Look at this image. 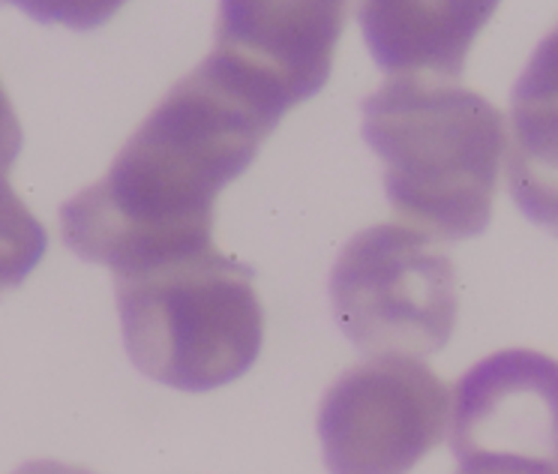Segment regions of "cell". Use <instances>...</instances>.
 Listing matches in <instances>:
<instances>
[{"label":"cell","instance_id":"obj_7","mask_svg":"<svg viewBox=\"0 0 558 474\" xmlns=\"http://www.w3.org/2000/svg\"><path fill=\"white\" fill-rule=\"evenodd\" d=\"M462 472L558 474V361L505 349L474 364L450 400Z\"/></svg>","mask_w":558,"mask_h":474},{"label":"cell","instance_id":"obj_9","mask_svg":"<svg viewBox=\"0 0 558 474\" xmlns=\"http://www.w3.org/2000/svg\"><path fill=\"white\" fill-rule=\"evenodd\" d=\"M508 186L522 214L558 238V27L510 97Z\"/></svg>","mask_w":558,"mask_h":474},{"label":"cell","instance_id":"obj_1","mask_svg":"<svg viewBox=\"0 0 558 474\" xmlns=\"http://www.w3.org/2000/svg\"><path fill=\"white\" fill-rule=\"evenodd\" d=\"M274 126L198 63L121 147L111 169L61 207L63 244L114 277L214 246V202Z\"/></svg>","mask_w":558,"mask_h":474},{"label":"cell","instance_id":"obj_2","mask_svg":"<svg viewBox=\"0 0 558 474\" xmlns=\"http://www.w3.org/2000/svg\"><path fill=\"white\" fill-rule=\"evenodd\" d=\"M364 138L385 162L397 217L436 241L484 234L508 150L505 114L477 90L390 78L364 102Z\"/></svg>","mask_w":558,"mask_h":474},{"label":"cell","instance_id":"obj_12","mask_svg":"<svg viewBox=\"0 0 558 474\" xmlns=\"http://www.w3.org/2000/svg\"><path fill=\"white\" fill-rule=\"evenodd\" d=\"M15 474H97L82 465H70V462H54V460H37L22 465Z\"/></svg>","mask_w":558,"mask_h":474},{"label":"cell","instance_id":"obj_3","mask_svg":"<svg viewBox=\"0 0 558 474\" xmlns=\"http://www.w3.org/2000/svg\"><path fill=\"white\" fill-rule=\"evenodd\" d=\"M253 280V270L217 246L114 277L130 361L147 378L190 393L250 373L265 342V309Z\"/></svg>","mask_w":558,"mask_h":474},{"label":"cell","instance_id":"obj_11","mask_svg":"<svg viewBox=\"0 0 558 474\" xmlns=\"http://www.w3.org/2000/svg\"><path fill=\"white\" fill-rule=\"evenodd\" d=\"M22 123L15 114L13 102L7 97V90L0 85V181H10L15 159L22 154Z\"/></svg>","mask_w":558,"mask_h":474},{"label":"cell","instance_id":"obj_4","mask_svg":"<svg viewBox=\"0 0 558 474\" xmlns=\"http://www.w3.org/2000/svg\"><path fill=\"white\" fill-rule=\"evenodd\" d=\"M333 318L373 357H426L457 328V270L433 234L381 222L354 234L330 270Z\"/></svg>","mask_w":558,"mask_h":474},{"label":"cell","instance_id":"obj_6","mask_svg":"<svg viewBox=\"0 0 558 474\" xmlns=\"http://www.w3.org/2000/svg\"><path fill=\"white\" fill-rule=\"evenodd\" d=\"M345 27V3L231 0L219 10L205 66L277 126L286 111L325 87Z\"/></svg>","mask_w":558,"mask_h":474},{"label":"cell","instance_id":"obj_5","mask_svg":"<svg viewBox=\"0 0 558 474\" xmlns=\"http://www.w3.org/2000/svg\"><path fill=\"white\" fill-rule=\"evenodd\" d=\"M450 426L445 381L417 357H373L337 378L318 412L330 474H409Z\"/></svg>","mask_w":558,"mask_h":474},{"label":"cell","instance_id":"obj_13","mask_svg":"<svg viewBox=\"0 0 558 474\" xmlns=\"http://www.w3.org/2000/svg\"><path fill=\"white\" fill-rule=\"evenodd\" d=\"M460 474H496V472H462L460 469Z\"/></svg>","mask_w":558,"mask_h":474},{"label":"cell","instance_id":"obj_8","mask_svg":"<svg viewBox=\"0 0 558 474\" xmlns=\"http://www.w3.org/2000/svg\"><path fill=\"white\" fill-rule=\"evenodd\" d=\"M496 3L441 0V3H364L357 19L376 63L393 78L460 82L465 54L481 27L496 13Z\"/></svg>","mask_w":558,"mask_h":474},{"label":"cell","instance_id":"obj_10","mask_svg":"<svg viewBox=\"0 0 558 474\" xmlns=\"http://www.w3.org/2000/svg\"><path fill=\"white\" fill-rule=\"evenodd\" d=\"M49 246V234L27 205L15 195L10 181H0V292H10L27 280Z\"/></svg>","mask_w":558,"mask_h":474}]
</instances>
